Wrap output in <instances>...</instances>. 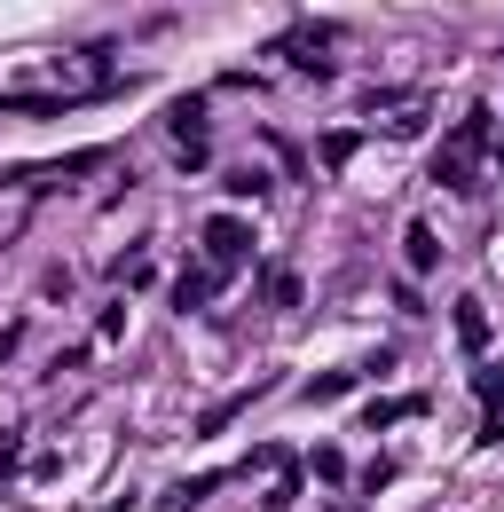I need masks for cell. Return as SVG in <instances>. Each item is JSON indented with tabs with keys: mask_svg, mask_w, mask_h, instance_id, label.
Returning <instances> with one entry per match:
<instances>
[{
	"mask_svg": "<svg viewBox=\"0 0 504 512\" xmlns=\"http://www.w3.org/2000/svg\"><path fill=\"white\" fill-rule=\"evenodd\" d=\"M481 150H489V111H465V127L449 134V150L434 158V190L473 197V174H481Z\"/></svg>",
	"mask_w": 504,
	"mask_h": 512,
	"instance_id": "cell-1",
	"label": "cell"
},
{
	"mask_svg": "<svg viewBox=\"0 0 504 512\" xmlns=\"http://www.w3.org/2000/svg\"><path fill=\"white\" fill-rule=\"evenodd\" d=\"M205 253H213V268H221V276H237V268L252 260V221L213 213V221H205Z\"/></svg>",
	"mask_w": 504,
	"mask_h": 512,
	"instance_id": "cell-2",
	"label": "cell"
},
{
	"mask_svg": "<svg viewBox=\"0 0 504 512\" xmlns=\"http://www.w3.org/2000/svg\"><path fill=\"white\" fill-rule=\"evenodd\" d=\"M166 127L182 142V166H205V103H197V95H182V103L166 111Z\"/></svg>",
	"mask_w": 504,
	"mask_h": 512,
	"instance_id": "cell-3",
	"label": "cell"
},
{
	"mask_svg": "<svg viewBox=\"0 0 504 512\" xmlns=\"http://www.w3.org/2000/svg\"><path fill=\"white\" fill-rule=\"evenodd\" d=\"M276 56H292V71H308V79H331V32H292V40H276Z\"/></svg>",
	"mask_w": 504,
	"mask_h": 512,
	"instance_id": "cell-4",
	"label": "cell"
},
{
	"mask_svg": "<svg viewBox=\"0 0 504 512\" xmlns=\"http://www.w3.org/2000/svg\"><path fill=\"white\" fill-rule=\"evenodd\" d=\"M221 284H229V276H221V268H189L182 284H174V308H182V316H197V308H205V300H213V292H221Z\"/></svg>",
	"mask_w": 504,
	"mask_h": 512,
	"instance_id": "cell-5",
	"label": "cell"
},
{
	"mask_svg": "<svg viewBox=\"0 0 504 512\" xmlns=\"http://www.w3.org/2000/svg\"><path fill=\"white\" fill-rule=\"evenodd\" d=\"M402 260H410L418 276H426V268H441V237L426 229V221H410V229H402Z\"/></svg>",
	"mask_w": 504,
	"mask_h": 512,
	"instance_id": "cell-6",
	"label": "cell"
},
{
	"mask_svg": "<svg viewBox=\"0 0 504 512\" xmlns=\"http://www.w3.org/2000/svg\"><path fill=\"white\" fill-rule=\"evenodd\" d=\"M457 339H465V355L489 347V316H481V300H457Z\"/></svg>",
	"mask_w": 504,
	"mask_h": 512,
	"instance_id": "cell-7",
	"label": "cell"
},
{
	"mask_svg": "<svg viewBox=\"0 0 504 512\" xmlns=\"http://www.w3.org/2000/svg\"><path fill=\"white\" fill-rule=\"evenodd\" d=\"M221 489V473H197V481H182V489H166V512H189V505H205Z\"/></svg>",
	"mask_w": 504,
	"mask_h": 512,
	"instance_id": "cell-8",
	"label": "cell"
},
{
	"mask_svg": "<svg viewBox=\"0 0 504 512\" xmlns=\"http://www.w3.org/2000/svg\"><path fill=\"white\" fill-rule=\"evenodd\" d=\"M252 394H260V379H252L245 394H229V402H213V410H205V434H221V426H229L237 410H252Z\"/></svg>",
	"mask_w": 504,
	"mask_h": 512,
	"instance_id": "cell-9",
	"label": "cell"
},
{
	"mask_svg": "<svg viewBox=\"0 0 504 512\" xmlns=\"http://www.w3.org/2000/svg\"><path fill=\"white\" fill-rule=\"evenodd\" d=\"M355 150H363V134H355V127L323 134V166H347V158H355Z\"/></svg>",
	"mask_w": 504,
	"mask_h": 512,
	"instance_id": "cell-10",
	"label": "cell"
},
{
	"mask_svg": "<svg viewBox=\"0 0 504 512\" xmlns=\"http://www.w3.org/2000/svg\"><path fill=\"white\" fill-rule=\"evenodd\" d=\"M268 190V174H260V166H237V174H229V197H260Z\"/></svg>",
	"mask_w": 504,
	"mask_h": 512,
	"instance_id": "cell-11",
	"label": "cell"
},
{
	"mask_svg": "<svg viewBox=\"0 0 504 512\" xmlns=\"http://www.w3.org/2000/svg\"><path fill=\"white\" fill-rule=\"evenodd\" d=\"M481 394H489V402H497V410H504V371H489V379H481ZM481 442H504V418H497V426H489V434H481Z\"/></svg>",
	"mask_w": 504,
	"mask_h": 512,
	"instance_id": "cell-12",
	"label": "cell"
},
{
	"mask_svg": "<svg viewBox=\"0 0 504 512\" xmlns=\"http://www.w3.org/2000/svg\"><path fill=\"white\" fill-rule=\"evenodd\" d=\"M410 410H418V394H410V402H371V434H378V426H394V418H410Z\"/></svg>",
	"mask_w": 504,
	"mask_h": 512,
	"instance_id": "cell-13",
	"label": "cell"
}]
</instances>
